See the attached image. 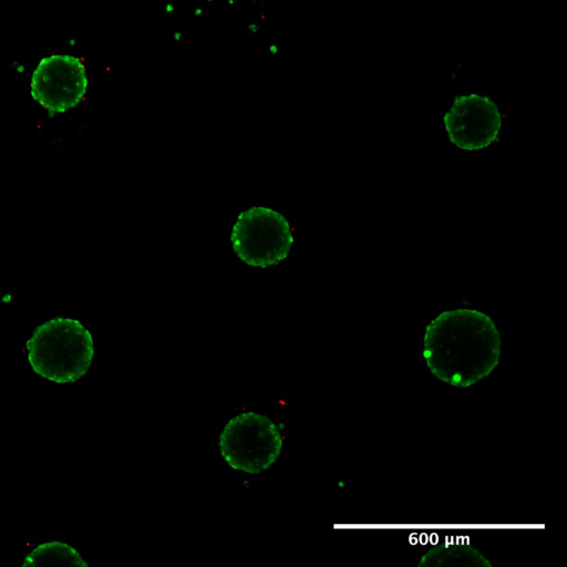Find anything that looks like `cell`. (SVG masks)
<instances>
[{
    "instance_id": "6da1fadb",
    "label": "cell",
    "mask_w": 567,
    "mask_h": 567,
    "mask_svg": "<svg viewBox=\"0 0 567 567\" xmlns=\"http://www.w3.org/2000/svg\"><path fill=\"white\" fill-rule=\"evenodd\" d=\"M501 346L499 331L488 315L457 308L441 312L427 324L422 355L440 381L468 388L495 370Z\"/></svg>"
},
{
    "instance_id": "7a4b0ae2",
    "label": "cell",
    "mask_w": 567,
    "mask_h": 567,
    "mask_svg": "<svg viewBox=\"0 0 567 567\" xmlns=\"http://www.w3.org/2000/svg\"><path fill=\"white\" fill-rule=\"evenodd\" d=\"M91 332L72 318L55 317L39 324L27 341L33 372L54 383H73L89 371L94 358Z\"/></svg>"
},
{
    "instance_id": "3957f363",
    "label": "cell",
    "mask_w": 567,
    "mask_h": 567,
    "mask_svg": "<svg viewBox=\"0 0 567 567\" xmlns=\"http://www.w3.org/2000/svg\"><path fill=\"white\" fill-rule=\"evenodd\" d=\"M282 441V434L272 420L257 412H244L225 424L218 447L230 468L259 474L277 461Z\"/></svg>"
},
{
    "instance_id": "277c9868",
    "label": "cell",
    "mask_w": 567,
    "mask_h": 567,
    "mask_svg": "<svg viewBox=\"0 0 567 567\" xmlns=\"http://www.w3.org/2000/svg\"><path fill=\"white\" fill-rule=\"evenodd\" d=\"M230 243L240 261L250 267L266 268L288 257L293 244L292 227L274 208L252 206L237 216Z\"/></svg>"
},
{
    "instance_id": "5b68a950",
    "label": "cell",
    "mask_w": 567,
    "mask_h": 567,
    "mask_svg": "<svg viewBox=\"0 0 567 567\" xmlns=\"http://www.w3.org/2000/svg\"><path fill=\"white\" fill-rule=\"evenodd\" d=\"M32 99L50 114L76 106L87 90V74L81 59L69 54L43 58L31 76Z\"/></svg>"
},
{
    "instance_id": "8992f818",
    "label": "cell",
    "mask_w": 567,
    "mask_h": 567,
    "mask_svg": "<svg viewBox=\"0 0 567 567\" xmlns=\"http://www.w3.org/2000/svg\"><path fill=\"white\" fill-rule=\"evenodd\" d=\"M443 122L445 132L455 146L465 151H478L497 140L502 113L484 94H463L449 106Z\"/></svg>"
},
{
    "instance_id": "52a82bcc",
    "label": "cell",
    "mask_w": 567,
    "mask_h": 567,
    "mask_svg": "<svg viewBox=\"0 0 567 567\" xmlns=\"http://www.w3.org/2000/svg\"><path fill=\"white\" fill-rule=\"evenodd\" d=\"M450 540V539H449ZM468 537H462L457 544H451L452 548L444 544V548H430L419 561V566H492V564L474 547L467 549Z\"/></svg>"
},
{
    "instance_id": "ba28073f",
    "label": "cell",
    "mask_w": 567,
    "mask_h": 567,
    "mask_svg": "<svg viewBox=\"0 0 567 567\" xmlns=\"http://www.w3.org/2000/svg\"><path fill=\"white\" fill-rule=\"evenodd\" d=\"M23 566H81L87 563L71 545L51 540L37 545L23 558Z\"/></svg>"
}]
</instances>
